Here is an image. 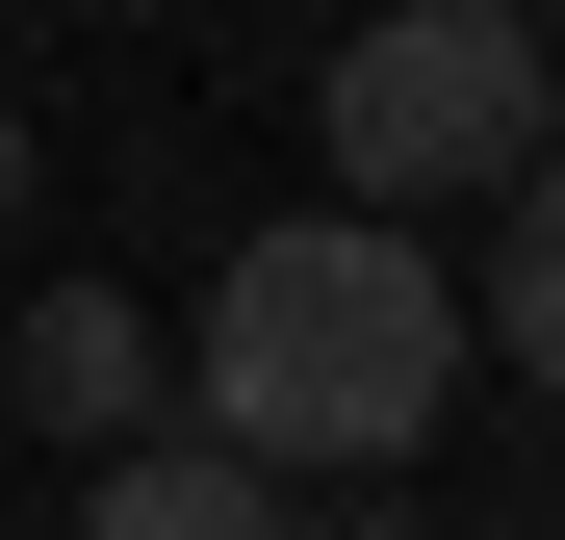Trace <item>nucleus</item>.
<instances>
[{
  "label": "nucleus",
  "instance_id": "nucleus-1",
  "mask_svg": "<svg viewBox=\"0 0 565 540\" xmlns=\"http://www.w3.org/2000/svg\"><path fill=\"white\" fill-rule=\"evenodd\" d=\"M180 387H206V464H257L282 515L412 464V437L462 412V284L437 232H360V207H282L206 309H180Z\"/></svg>",
  "mask_w": 565,
  "mask_h": 540
},
{
  "label": "nucleus",
  "instance_id": "nucleus-2",
  "mask_svg": "<svg viewBox=\"0 0 565 540\" xmlns=\"http://www.w3.org/2000/svg\"><path fill=\"white\" fill-rule=\"evenodd\" d=\"M334 207L412 232V207H514L540 155V27H489V0H386V27H334Z\"/></svg>",
  "mask_w": 565,
  "mask_h": 540
},
{
  "label": "nucleus",
  "instance_id": "nucleus-3",
  "mask_svg": "<svg viewBox=\"0 0 565 540\" xmlns=\"http://www.w3.org/2000/svg\"><path fill=\"white\" fill-rule=\"evenodd\" d=\"M26 412L77 437V464H129V437H180V335H154L129 284H52V309H26Z\"/></svg>",
  "mask_w": 565,
  "mask_h": 540
},
{
  "label": "nucleus",
  "instance_id": "nucleus-4",
  "mask_svg": "<svg viewBox=\"0 0 565 540\" xmlns=\"http://www.w3.org/2000/svg\"><path fill=\"white\" fill-rule=\"evenodd\" d=\"M462 360H514V387L565 412V129L514 155V207H489V284H462Z\"/></svg>",
  "mask_w": 565,
  "mask_h": 540
},
{
  "label": "nucleus",
  "instance_id": "nucleus-5",
  "mask_svg": "<svg viewBox=\"0 0 565 540\" xmlns=\"http://www.w3.org/2000/svg\"><path fill=\"white\" fill-rule=\"evenodd\" d=\"M77 540H282V489L206 437H129V464H77Z\"/></svg>",
  "mask_w": 565,
  "mask_h": 540
},
{
  "label": "nucleus",
  "instance_id": "nucleus-6",
  "mask_svg": "<svg viewBox=\"0 0 565 540\" xmlns=\"http://www.w3.org/2000/svg\"><path fill=\"white\" fill-rule=\"evenodd\" d=\"M282 540H462V515H282Z\"/></svg>",
  "mask_w": 565,
  "mask_h": 540
},
{
  "label": "nucleus",
  "instance_id": "nucleus-7",
  "mask_svg": "<svg viewBox=\"0 0 565 540\" xmlns=\"http://www.w3.org/2000/svg\"><path fill=\"white\" fill-rule=\"evenodd\" d=\"M0 207H26V104H0Z\"/></svg>",
  "mask_w": 565,
  "mask_h": 540
}]
</instances>
